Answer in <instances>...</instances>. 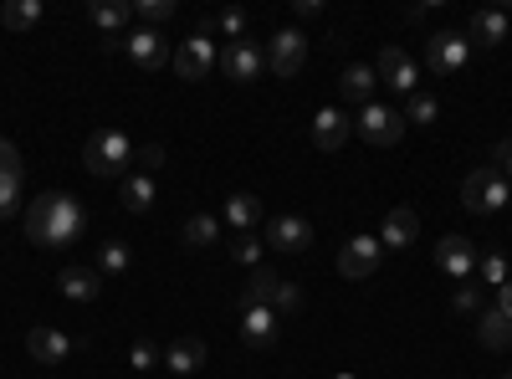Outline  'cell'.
I'll use <instances>...</instances> for the list:
<instances>
[{
	"instance_id": "obj_1",
	"label": "cell",
	"mask_w": 512,
	"mask_h": 379,
	"mask_svg": "<svg viewBox=\"0 0 512 379\" xmlns=\"http://www.w3.org/2000/svg\"><path fill=\"white\" fill-rule=\"evenodd\" d=\"M26 236H31V246H52V251L77 246L88 236V210H82V200L67 195V190H47L26 205Z\"/></svg>"
},
{
	"instance_id": "obj_2",
	"label": "cell",
	"mask_w": 512,
	"mask_h": 379,
	"mask_svg": "<svg viewBox=\"0 0 512 379\" xmlns=\"http://www.w3.org/2000/svg\"><path fill=\"white\" fill-rule=\"evenodd\" d=\"M82 164H88L98 180H118L128 164H134V144H128L123 129H98L88 144H82Z\"/></svg>"
},
{
	"instance_id": "obj_3",
	"label": "cell",
	"mask_w": 512,
	"mask_h": 379,
	"mask_svg": "<svg viewBox=\"0 0 512 379\" xmlns=\"http://www.w3.org/2000/svg\"><path fill=\"white\" fill-rule=\"evenodd\" d=\"M461 205L477 210V216H492V210L512 205V185L492 170V164H482V170H472V175L461 180Z\"/></svg>"
},
{
	"instance_id": "obj_4",
	"label": "cell",
	"mask_w": 512,
	"mask_h": 379,
	"mask_svg": "<svg viewBox=\"0 0 512 379\" xmlns=\"http://www.w3.org/2000/svg\"><path fill=\"white\" fill-rule=\"evenodd\" d=\"M354 134H359L364 144H374V149H395V144L405 139V113L369 103V108L359 113V123H354Z\"/></svg>"
},
{
	"instance_id": "obj_5",
	"label": "cell",
	"mask_w": 512,
	"mask_h": 379,
	"mask_svg": "<svg viewBox=\"0 0 512 379\" xmlns=\"http://www.w3.org/2000/svg\"><path fill=\"white\" fill-rule=\"evenodd\" d=\"M169 62H175V72H180L185 82H205L210 72H216V62H221V57H216V41H210L205 31H195V36H185V41H180Z\"/></svg>"
},
{
	"instance_id": "obj_6",
	"label": "cell",
	"mask_w": 512,
	"mask_h": 379,
	"mask_svg": "<svg viewBox=\"0 0 512 379\" xmlns=\"http://www.w3.org/2000/svg\"><path fill=\"white\" fill-rule=\"evenodd\" d=\"M466 62H472V41H466L461 31H436L431 41H425V67H431L436 77H451Z\"/></svg>"
},
{
	"instance_id": "obj_7",
	"label": "cell",
	"mask_w": 512,
	"mask_h": 379,
	"mask_svg": "<svg viewBox=\"0 0 512 379\" xmlns=\"http://www.w3.org/2000/svg\"><path fill=\"white\" fill-rule=\"evenodd\" d=\"M221 72L231 77V82H256L267 72V52L256 47L251 36H241V41H226V52H221Z\"/></svg>"
},
{
	"instance_id": "obj_8",
	"label": "cell",
	"mask_w": 512,
	"mask_h": 379,
	"mask_svg": "<svg viewBox=\"0 0 512 379\" xmlns=\"http://www.w3.org/2000/svg\"><path fill=\"white\" fill-rule=\"evenodd\" d=\"M123 52H128V62L134 67H144V72H159V67H169V41L154 31V26H134V36H123Z\"/></svg>"
},
{
	"instance_id": "obj_9",
	"label": "cell",
	"mask_w": 512,
	"mask_h": 379,
	"mask_svg": "<svg viewBox=\"0 0 512 379\" xmlns=\"http://www.w3.org/2000/svg\"><path fill=\"white\" fill-rule=\"evenodd\" d=\"M379 257H384L379 236H354L349 246H338V277H349V282H364V277H374Z\"/></svg>"
},
{
	"instance_id": "obj_10",
	"label": "cell",
	"mask_w": 512,
	"mask_h": 379,
	"mask_svg": "<svg viewBox=\"0 0 512 379\" xmlns=\"http://www.w3.org/2000/svg\"><path fill=\"white\" fill-rule=\"evenodd\" d=\"M303 62H308V36L303 31H277L267 41V67L277 77H297V72H303Z\"/></svg>"
},
{
	"instance_id": "obj_11",
	"label": "cell",
	"mask_w": 512,
	"mask_h": 379,
	"mask_svg": "<svg viewBox=\"0 0 512 379\" xmlns=\"http://www.w3.org/2000/svg\"><path fill=\"white\" fill-rule=\"evenodd\" d=\"M374 77L379 82H390L395 93H415V82H420V67H415V57L405 52V47H384L379 52V62H374Z\"/></svg>"
},
{
	"instance_id": "obj_12",
	"label": "cell",
	"mask_w": 512,
	"mask_h": 379,
	"mask_svg": "<svg viewBox=\"0 0 512 379\" xmlns=\"http://www.w3.org/2000/svg\"><path fill=\"white\" fill-rule=\"evenodd\" d=\"M477 262H482V251L466 241V236H441V246H436V267H441L446 277L466 282V277L477 272Z\"/></svg>"
},
{
	"instance_id": "obj_13",
	"label": "cell",
	"mask_w": 512,
	"mask_h": 379,
	"mask_svg": "<svg viewBox=\"0 0 512 379\" xmlns=\"http://www.w3.org/2000/svg\"><path fill=\"white\" fill-rule=\"evenodd\" d=\"M415 241H420V210L415 205H395L390 216H384V226H379V246L384 251H405Z\"/></svg>"
},
{
	"instance_id": "obj_14",
	"label": "cell",
	"mask_w": 512,
	"mask_h": 379,
	"mask_svg": "<svg viewBox=\"0 0 512 379\" xmlns=\"http://www.w3.org/2000/svg\"><path fill=\"white\" fill-rule=\"evenodd\" d=\"M21 210V154L11 139H0V221Z\"/></svg>"
},
{
	"instance_id": "obj_15",
	"label": "cell",
	"mask_w": 512,
	"mask_h": 379,
	"mask_svg": "<svg viewBox=\"0 0 512 379\" xmlns=\"http://www.w3.org/2000/svg\"><path fill=\"white\" fill-rule=\"evenodd\" d=\"M349 134H354V118L344 113V108H323L318 118H313V144L323 149V154H338L349 144Z\"/></svg>"
},
{
	"instance_id": "obj_16",
	"label": "cell",
	"mask_w": 512,
	"mask_h": 379,
	"mask_svg": "<svg viewBox=\"0 0 512 379\" xmlns=\"http://www.w3.org/2000/svg\"><path fill=\"white\" fill-rule=\"evenodd\" d=\"M267 246H277V251H308L313 246V226L303 221V216H272V226H267Z\"/></svg>"
},
{
	"instance_id": "obj_17",
	"label": "cell",
	"mask_w": 512,
	"mask_h": 379,
	"mask_svg": "<svg viewBox=\"0 0 512 379\" xmlns=\"http://www.w3.org/2000/svg\"><path fill=\"white\" fill-rule=\"evenodd\" d=\"M277 328H282V318L272 308H246L241 313V344L246 349H272L277 344Z\"/></svg>"
},
{
	"instance_id": "obj_18",
	"label": "cell",
	"mask_w": 512,
	"mask_h": 379,
	"mask_svg": "<svg viewBox=\"0 0 512 379\" xmlns=\"http://www.w3.org/2000/svg\"><path fill=\"white\" fill-rule=\"evenodd\" d=\"M26 349H31L36 364H62L72 354V339H67L62 328H31L26 333Z\"/></svg>"
},
{
	"instance_id": "obj_19",
	"label": "cell",
	"mask_w": 512,
	"mask_h": 379,
	"mask_svg": "<svg viewBox=\"0 0 512 379\" xmlns=\"http://www.w3.org/2000/svg\"><path fill=\"white\" fill-rule=\"evenodd\" d=\"M205 359H210L205 339H169L164 344V369H175V374H195V369H205Z\"/></svg>"
},
{
	"instance_id": "obj_20",
	"label": "cell",
	"mask_w": 512,
	"mask_h": 379,
	"mask_svg": "<svg viewBox=\"0 0 512 379\" xmlns=\"http://www.w3.org/2000/svg\"><path fill=\"white\" fill-rule=\"evenodd\" d=\"M57 287L67 292L72 303H93L98 292H103V272H98V267H62Z\"/></svg>"
},
{
	"instance_id": "obj_21",
	"label": "cell",
	"mask_w": 512,
	"mask_h": 379,
	"mask_svg": "<svg viewBox=\"0 0 512 379\" xmlns=\"http://www.w3.org/2000/svg\"><path fill=\"white\" fill-rule=\"evenodd\" d=\"M466 41H472V47H502V41H507V11H502V6L477 11V16H472V31H466Z\"/></svg>"
},
{
	"instance_id": "obj_22",
	"label": "cell",
	"mask_w": 512,
	"mask_h": 379,
	"mask_svg": "<svg viewBox=\"0 0 512 379\" xmlns=\"http://www.w3.org/2000/svg\"><path fill=\"white\" fill-rule=\"evenodd\" d=\"M374 82H379V77H374L369 62H349L344 72H338V93H344L349 103H364V108H369V103H374Z\"/></svg>"
},
{
	"instance_id": "obj_23",
	"label": "cell",
	"mask_w": 512,
	"mask_h": 379,
	"mask_svg": "<svg viewBox=\"0 0 512 379\" xmlns=\"http://www.w3.org/2000/svg\"><path fill=\"white\" fill-rule=\"evenodd\" d=\"M277 282H282V277H277L272 267H251V282L236 292V308H241V313H246V308H267L272 292H277Z\"/></svg>"
},
{
	"instance_id": "obj_24",
	"label": "cell",
	"mask_w": 512,
	"mask_h": 379,
	"mask_svg": "<svg viewBox=\"0 0 512 379\" xmlns=\"http://www.w3.org/2000/svg\"><path fill=\"white\" fill-rule=\"evenodd\" d=\"M88 21H93L98 31H123L128 21H134V6H128V0H93Z\"/></svg>"
},
{
	"instance_id": "obj_25",
	"label": "cell",
	"mask_w": 512,
	"mask_h": 379,
	"mask_svg": "<svg viewBox=\"0 0 512 379\" xmlns=\"http://www.w3.org/2000/svg\"><path fill=\"white\" fill-rule=\"evenodd\" d=\"M477 339H482V349H512V318H502L497 308H487L477 318Z\"/></svg>"
},
{
	"instance_id": "obj_26",
	"label": "cell",
	"mask_w": 512,
	"mask_h": 379,
	"mask_svg": "<svg viewBox=\"0 0 512 379\" xmlns=\"http://www.w3.org/2000/svg\"><path fill=\"white\" fill-rule=\"evenodd\" d=\"M226 221H231L236 231H256V221H262V200H256L251 190H236V195L226 200Z\"/></svg>"
},
{
	"instance_id": "obj_27",
	"label": "cell",
	"mask_w": 512,
	"mask_h": 379,
	"mask_svg": "<svg viewBox=\"0 0 512 379\" xmlns=\"http://www.w3.org/2000/svg\"><path fill=\"white\" fill-rule=\"evenodd\" d=\"M118 195H123V205L134 210V216H144V210H154V195H159V190H154L149 175L134 170V175H123V190H118Z\"/></svg>"
},
{
	"instance_id": "obj_28",
	"label": "cell",
	"mask_w": 512,
	"mask_h": 379,
	"mask_svg": "<svg viewBox=\"0 0 512 379\" xmlns=\"http://www.w3.org/2000/svg\"><path fill=\"white\" fill-rule=\"evenodd\" d=\"M221 226H226L221 216H210V210H200V216H190V221H185V246H190V251H200V246H216V241H221Z\"/></svg>"
},
{
	"instance_id": "obj_29",
	"label": "cell",
	"mask_w": 512,
	"mask_h": 379,
	"mask_svg": "<svg viewBox=\"0 0 512 379\" xmlns=\"http://www.w3.org/2000/svg\"><path fill=\"white\" fill-rule=\"evenodd\" d=\"M41 21V0H6L0 6V26H11V31H31Z\"/></svg>"
},
{
	"instance_id": "obj_30",
	"label": "cell",
	"mask_w": 512,
	"mask_h": 379,
	"mask_svg": "<svg viewBox=\"0 0 512 379\" xmlns=\"http://www.w3.org/2000/svg\"><path fill=\"white\" fill-rule=\"evenodd\" d=\"M200 31H205V36L216 31V36L241 41V36H246V11H216V16H205V21H200Z\"/></svg>"
},
{
	"instance_id": "obj_31",
	"label": "cell",
	"mask_w": 512,
	"mask_h": 379,
	"mask_svg": "<svg viewBox=\"0 0 512 379\" xmlns=\"http://www.w3.org/2000/svg\"><path fill=\"white\" fill-rule=\"evenodd\" d=\"M441 118V103L431 98V93H410V103H405V123H420V129H425V123H436Z\"/></svg>"
},
{
	"instance_id": "obj_32",
	"label": "cell",
	"mask_w": 512,
	"mask_h": 379,
	"mask_svg": "<svg viewBox=\"0 0 512 379\" xmlns=\"http://www.w3.org/2000/svg\"><path fill=\"white\" fill-rule=\"evenodd\" d=\"M267 308H272L277 318H292L297 308H303V287H297V282H287V277H282V282H277V292H272V303H267Z\"/></svg>"
},
{
	"instance_id": "obj_33",
	"label": "cell",
	"mask_w": 512,
	"mask_h": 379,
	"mask_svg": "<svg viewBox=\"0 0 512 379\" xmlns=\"http://www.w3.org/2000/svg\"><path fill=\"white\" fill-rule=\"evenodd\" d=\"M98 272H108V277H123L128 272V246L123 241H103L98 246Z\"/></svg>"
},
{
	"instance_id": "obj_34",
	"label": "cell",
	"mask_w": 512,
	"mask_h": 379,
	"mask_svg": "<svg viewBox=\"0 0 512 379\" xmlns=\"http://www.w3.org/2000/svg\"><path fill=\"white\" fill-rule=\"evenodd\" d=\"M477 272H482V282H487V287H502V282H512V267H507V257H502V251H487V257L477 262Z\"/></svg>"
},
{
	"instance_id": "obj_35",
	"label": "cell",
	"mask_w": 512,
	"mask_h": 379,
	"mask_svg": "<svg viewBox=\"0 0 512 379\" xmlns=\"http://www.w3.org/2000/svg\"><path fill=\"white\" fill-rule=\"evenodd\" d=\"M231 257H236L241 267H262V241H256V231H241V236L231 241Z\"/></svg>"
},
{
	"instance_id": "obj_36",
	"label": "cell",
	"mask_w": 512,
	"mask_h": 379,
	"mask_svg": "<svg viewBox=\"0 0 512 379\" xmlns=\"http://www.w3.org/2000/svg\"><path fill=\"white\" fill-rule=\"evenodd\" d=\"M134 16L149 21V26H159V21L175 16V0H134Z\"/></svg>"
},
{
	"instance_id": "obj_37",
	"label": "cell",
	"mask_w": 512,
	"mask_h": 379,
	"mask_svg": "<svg viewBox=\"0 0 512 379\" xmlns=\"http://www.w3.org/2000/svg\"><path fill=\"white\" fill-rule=\"evenodd\" d=\"M159 359H164V349L154 339H134V349H128V364H134V369H154Z\"/></svg>"
},
{
	"instance_id": "obj_38",
	"label": "cell",
	"mask_w": 512,
	"mask_h": 379,
	"mask_svg": "<svg viewBox=\"0 0 512 379\" xmlns=\"http://www.w3.org/2000/svg\"><path fill=\"white\" fill-rule=\"evenodd\" d=\"M451 308H456V313H482V287L461 282V287H456V298H451Z\"/></svg>"
},
{
	"instance_id": "obj_39",
	"label": "cell",
	"mask_w": 512,
	"mask_h": 379,
	"mask_svg": "<svg viewBox=\"0 0 512 379\" xmlns=\"http://www.w3.org/2000/svg\"><path fill=\"white\" fill-rule=\"evenodd\" d=\"M134 164H139V175H154L159 164H164V149L159 144H144V149H134Z\"/></svg>"
},
{
	"instance_id": "obj_40",
	"label": "cell",
	"mask_w": 512,
	"mask_h": 379,
	"mask_svg": "<svg viewBox=\"0 0 512 379\" xmlns=\"http://www.w3.org/2000/svg\"><path fill=\"white\" fill-rule=\"evenodd\" d=\"M492 159H497V164H492V170H497V175H502V180L512 185V139H502V144L492 149Z\"/></svg>"
},
{
	"instance_id": "obj_41",
	"label": "cell",
	"mask_w": 512,
	"mask_h": 379,
	"mask_svg": "<svg viewBox=\"0 0 512 379\" xmlns=\"http://www.w3.org/2000/svg\"><path fill=\"white\" fill-rule=\"evenodd\" d=\"M492 308H497L502 318H512V282H502V287H497V303H492Z\"/></svg>"
},
{
	"instance_id": "obj_42",
	"label": "cell",
	"mask_w": 512,
	"mask_h": 379,
	"mask_svg": "<svg viewBox=\"0 0 512 379\" xmlns=\"http://www.w3.org/2000/svg\"><path fill=\"white\" fill-rule=\"evenodd\" d=\"M292 11H297V16H303V21H308V16H318L323 6H318V0H292Z\"/></svg>"
},
{
	"instance_id": "obj_43",
	"label": "cell",
	"mask_w": 512,
	"mask_h": 379,
	"mask_svg": "<svg viewBox=\"0 0 512 379\" xmlns=\"http://www.w3.org/2000/svg\"><path fill=\"white\" fill-rule=\"evenodd\" d=\"M502 11H507V16H512V6H502Z\"/></svg>"
},
{
	"instance_id": "obj_44",
	"label": "cell",
	"mask_w": 512,
	"mask_h": 379,
	"mask_svg": "<svg viewBox=\"0 0 512 379\" xmlns=\"http://www.w3.org/2000/svg\"><path fill=\"white\" fill-rule=\"evenodd\" d=\"M502 379H512V369H507V374H502Z\"/></svg>"
}]
</instances>
